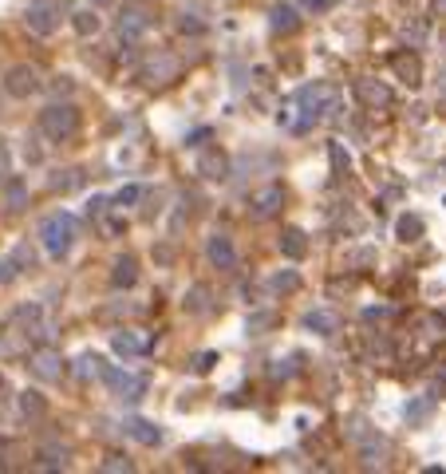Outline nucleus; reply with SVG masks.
Returning <instances> with one entry per match:
<instances>
[{
	"instance_id": "f257e3e1",
	"label": "nucleus",
	"mask_w": 446,
	"mask_h": 474,
	"mask_svg": "<svg viewBox=\"0 0 446 474\" xmlns=\"http://www.w3.org/2000/svg\"><path fill=\"white\" fill-rule=\"evenodd\" d=\"M336 103H340V91L336 87H328V83H316V87H304L297 91L292 99H288V111L280 115V123H285L288 131H312L320 119H328V115L336 111Z\"/></svg>"
},
{
	"instance_id": "39448f33",
	"label": "nucleus",
	"mask_w": 446,
	"mask_h": 474,
	"mask_svg": "<svg viewBox=\"0 0 446 474\" xmlns=\"http://www.w3.org/2000/svg\"><path fill=\"white\" fill-rule=\"evenodd\" d=\"M280 206H285V186H277V182H268L265 190L253 194V202H249V218L253 222H268V218H277Z\"/></svg>"
},
{
	"instance_id": "aec40b11",
	"label": "nucleus",
	"mask_w": 446,
	"mask_h": 474,
	"mask_svg": "<svg viewBox=\"0 0 446 474\" xmlns=\"http://www.w3.org/2000/svg\"><path fill=\"white\" fill-rule=\"evenodd\" d=\"M280 249H285L292 261H297V257H304V249H308V245H304V233H300V230H288L285 237H280Z\"/></svg>"
},
{
	"instance_id": "423d86ee",
	"label": "nucleus",
	"mask_w": 446,
	"mask_h": 474,
	"mask_svg": "<svg viewBox=\"0 0 446 474\" xmlns=\"http://www.w3.org/2000/svg\"><path fill=\"white\" fill-rule=\"evenodd\" d=\"M4 91L8 95H16V99H28L32 91H40V71L32 68V63H16V68L4 71Z\"/></svg>"
},
{
	"instance_id": "393cba45",
	"label": "nucleus",
	"mask_w": 446,
	"mask_h": 474,
	"mask_svg": "<svg viewBox=\"0 0 446 474\" xmlns=\"http://www.w3.org/2000/svg\"><path fill=\"white\" fill-rule=\"evenodd\" d=\"M142 198V186H127V190L115 194V206H135Z\"/></svg>"
},
{
	"instance_id": "4468645a",
	"label": "nucleus",
	"mask_w": 446,
	"mask_h": 474,
	"mask_svg": "<svg viewBox=\"0 0 446 474\" xmlns=\"http://www.w3.org/2000/svg\"><path fill=\"white\" fill-rule=\"evenodd\" d=\"M356 91H359V99L371 103V107H387V103H391L387 87H383V83H376V80H359V83H356Z\"/></svg>"
},
{
	"instance_id": "a878e982",
	"label": "nucleus",
	"mask_w": 446,
	"mask_h": 474,
	"mask_svg": "<svg viewBox=\"0 0 446 474\" xmlns=\"http://www.w3.org/2000/svg\"><path fill=\"white\" fill-rule=\"evenodd\" d=\"M297 285H300V277H297L292 269H288V273H277V277H273V289H277V293H280V289H297Z\"/></svg>"
},
{
	"instance_id": "4c0bfd02",
	"label": "nucleus",
	"mask_w": 446,
	"mask_h": 474,
	"mask_svg": "<svg viewBox=\"0 0 446 474\" xmlns=\"http://www.w3.org/2000/svg\"><path fill=\"white\" fill-rule=\"evenodd\" d=\"M91 4H107V0H91Z\"/></svg>"
},
{
	"instance_id": "2eb2a0df",
	"label": "nucleus",
	"mask_w": 446,
	"mask_h": 474,
	"mask_svg": "<svg viewBox=\"0 0 446 474\" xmlns=\"http://www.w3.org/2000/svg\"><path fill=\"white\" fill-rule=\"evenodd\" d=\"M12 320L24 324L28 332H40V328H44V308H40V304H20V308L12 313ZM40 336H44V332H40Z\"/></svg>"
},
{
	"instance_id": "6ab92c4d",
	"label": "nucleus",
	"mask_w": 446,
	"mask_h": 474,
	"mask_svg": "<svg viewBox=\"0 0 446 474\" xmlns=\"http://www.w3.org/2000/svg\"><path fill=\"white\" fill-rule=\"evenodd\" d=\"M297 12L288 8V4H277V8H273V28L277 32H297Z\"/></svg>"
},
{
	"instance_id": "1a4fd4ad",
	"label": "nucleus",
	"mask_w": 446,
	"mask_h": 474,
	"mask_svg": "<svg viewBox=\"0 0 446 474\" xmlns=\"http://www.w3.org/2000/svg\"><path fill=\"white\" fill-rule=\"evenodd\" d=\"M206 257L213 269H237V249H233V237L229 233H213L206 245Z\"/></svg>"
},
{
	"instance_id": "7c9ffc66",
	"label": "nucleus",
	"mask_w": 446,
	"mask_h": 474,
	"mask_svg": "<svg viewBox=\"0 0 446 474\" xmlns=\"http://www.w3.org/2000/svg\"><path fill=\"white\" fill-rule=\"evenodd\" d=\"M426 411H430V399H423V404H415V407H407V419H423Z\"/></svg>"
},
{
	"instance_id": "cd10ccee",
	"label": "nucleus",
	"mask_w": 446,
	"mask_h": 474,
	"mask_svg": "<svg viewBox=\"0 0 446 474\" xmlns=\"http://www.w3.org/2000/svg\"><path fill=\"white\" fill-rule=\"evenodd\" d=\"M68 178H51V190H71V186H80V170H63Z\"/></svg>"
},
{
	"instance_id": "dca6fc26",
	"label": "nucleus",
	"mask_w": 446,
	"mask_h": 474,
	"mask_svg": "<svg viewBox=\"0 0 446 474\" xmlns=\"http://www.w3.org/2000/svg\"><path fill=\"white\" fill-rule=\"evenodd\" d=\"M225 166H229V162H225V154H221V151H206L198 158V170L206 174V178H225Z\"/></svg>"
},
{
	"instance_id": "2f4dec72",
	"label": "nucleus",
	"mask_w": 446,
	"mask_h": 474,
	"mask_svg": "<svg viewBox=\"0 0 446 474\" xmlns=\"http://www.w3.org/2000/svg\"><path fill=\"white\" fill-rule=\"evenodd\" d=\"M40 466H63V454H60V451H44Z\"/></svg>"
},
{
	"instance_id": "b1692460",
	"label": "nucleus",
	"mask_w": 446,
	"mask_h": 474,
	"mask_svg": "<svg viewBox=\"0 0 446 474\" xmlns=\"http://www.w3.org/2000/svg\"><path fill=\"white\" fill-rule=\"evenodd\" d=\"M75 32H80V36L99 32V16H95V12H75Z\"/></svg>"
},
{
	"instance_id": "bb28decb",
	"label": "nucleus",
	"mask_w": 446,
	"mask_h": 474,
	"mask_svg": "<svg viewBox=\"0 0 446 474\" xmlns=\"http://www.w3.org/2000/svg\"><path fill=\"white\" fill-rule=\"evenodd\" d=\"M16 277H20V269H16V261H12V257H4V261H0V285L16 281Z\"/></svg>"
},
{
	"instance_id": "c85d7f7f",
	"label": "nucleus",
	"mask_w": 446,
	"mask_h": 474,
	"mask_svg": "<svg viewBox=\"0 0 446 474\" xmlns=\"http://www.w3.org/2000/svg\"><path fill=\"white\" fill-rule=\"evenodd\" d=\"M103 470H130V459H123V454H107Z\"/></svg>"
},
{
	"instance_id": "4be33fe9",
	"label": "nucleus",
	"mask_w": 446,
	"mask_h": 474,
	"mask_svg": "<svg viewBox=\"0 0 446 474\" xmlns=\"http://www.w3.org/2000/svg\"><path fill=\"white\" fill-rule=\"evenodd\" d=\"M8 257H12V261H16V269H36V249H32V245L28 242H20V245H16V249H12L8 253Z\"/></svg>"
},
{
	"instance_id": "f704fd0d",
	"label": "nucleus",
	"mask_w": 446,
	"mask_h": 474,
	"mask_svg": "<svg viewBox=\"0 0 446 474\" xmlns=\"http://www.w3.org/2000/svg\"><path fill=\"white\" fill-rule=\"evenodd\" d=\"M332 162H336V174H344V146H340V142H336V146H332Z\"/></svg>"
},
{
	"instance_id": "c756f323",
	"label": "nucleus",
	"mask_w": 446,
	"mask_h": 474,
	"mask_svg": "<svg viewBox=\"0 0 446 474\" xmlns=\"http://www.w3.org/2000/svg\"><path fill=\"white\" fill-rule=\"evenodd\" d=\"M24 411H28V415H40V411H44V399H40L36 392H28V395H24Z\"/></svg>"
},
{
	"instance_id": "0eeeda50",
	"label": "nucleus",
	"mask_w": 446,
	"mask_h": 474,
	"mask_svg": "<svg viewBox=\"0 0 446 474\" xmlns=\"http://www.w3.org/2000/svg\"><path fill=\"white\" fill-rule=\"evenodd\" d=\"M24 20L36 36H51V32L60 28V16H56V0H32L28 12H24Z\"/></svg>"
},
{
	"instance_id": "c9c22d12",
	"label": "nucleus",
	"mask_w": 446,
	"mask_h": 474,
	"mask_svg": "<svg viewBox=\"0 0 446 474\" xmlns=\"http://www.w3.org/2000/svg\"><path fill=\"white\" fill-rule=\"evenodd\" d=\"M0 178H8V151L0 146Z\"/></svg>"
},
{
	"instance_id": "6e6552de",
	"label": "nucleus",
	"mask_w": 446,
	"mask_h": 474,
	"mask_svg": "<svg viewBox=\"0 0 446 474\" xmlns=\"http://www.w3.org/2000/svg\"><path fill=\"white\" fill-rule=\"evenodd\" d=\"M28 368L40 375L44 384H56V380L63 375V356L56 352V348H36V352H32V360H28Z\"/></svg>"
},
{
	"instance_id": "72a5a7b5",
	"label": "nucleus",
	"mask_w": 446,
	"mask_h": 474,
	"mask_svg": "<svg viewBox=\"0 0 446 474\" xmlns=\"http://www.w3.org/2000/svg\"><path fill=\"white\" fill-rule=\"evenodd\" d=\"M419 230H423V225H419V222H411V218H407V222L399 225V233H403V242H411V233H419Z\"/></svg>"
},
{
	"instance_id": "e433bc0d",
	"label": "nucleus",
	"mask_w": 446,
	"mask_h": 474,
	"mask_svg": "<svg viewBox=\"0 0 446 474\" xmlns=\"http://www.w3.org/2000/svg\"><path fill=\"white\" fill-rule=\"evenodd\" d=\"M308 4H312V8H328V4H332V0H308Z\"/></svg>"
},
{
	"instance_id": "f03ea898",
	"label": "nucleus",
	"mask_w": 446,
	"mask_h": 474,
	"mask_svg": "<svg viewBox=\"0 0 446 474\" xmlns=\"http://www.w3.org/2000/svg\"><path fill=\"white\" fill-rule=\"evenodd\" d=\"M75 237H80V222L63 210L40 222V242H44V249H48V257H63V253L75 245Z\"/></svg>"
},
{
	"instance_id": "7ed1b4c3",
	"label": "nucleus",
	"mask_w": 446,
	"mask_h": 474,
	"mask_svg": "<svg viewBox=\"0 0 446 474\" xmlns=\"http://www.w3.org/2000/svg\"><path fill=\"white\" fill-rule=\"evenodd\" d=\"M75 127H80V111H75L71 103H51V107L40 111V135H48L51 142L71 139Z\"/></svg>"
},
{
	"instance_id": "20e7f679",
	"label": "nucleus",
	"mask_w": 446,
	"mask_h": 474,
	"mask_svg": "<svg viewBox=\"0 0 446 474\" xmlns=\"http://www.w3.org/2000/svg\"><path fill=\"white\" fill-rule=\"evenodd\" d=\"M99 380L119 395V399H142V392H147V380H142V375L123 372V368H111V363L99 368Z\"/></svg>"
},
{
	"instance_id": "5701e85b",
	"label": "nucleus",
	"mask_w": 446,
	"mask_h": 474,
	"mask_svg": "<svg viewBox=\"0 0 446 474\" xmlns=\"http://www.w3.org/2000/svg\"><path fill=\"white\" fill-rule=\"evenodd\" d=\"M391 68L403 71L407 83H419V60H407V51H399V56H391Z\"/></svg>"
},
{
	"instance_id": "412c9836",
	"label": "nucleus",
	"mask_w": 446,
	"mask_h": 474,
	"mask_svg": "<svg viewBox=\"0 0 446 474\" xmlns=\"http://www.w3.org/2000/svg\"><path fill=\"white\" fill-rule=\"evenodd\" d=\"M186 308L190 313H209V289L206 285H194L186 293Z\"/></svg>"
},
{
	"instance_id": "a211bd4d",
	"label": "nucleus",
	"mask_w": 446,
	"mask_h": 474,
	"mask_svg": "<svg viewBox=\"0 0 446 474\" xmlns=\"http://www.w3.org/2000/svg\"><path fill=\"white\" fill-rule=\"evenodd\" d=\"M111 281H115V289L135 285V261H130V257H119V261H115V273H111Z\"/></svg>"
},
{
	"instance_id": "9d476101",
	"label": "nucleus",
	"mask_w": 446,
	"mask_h": 474,
	"mask_svg": "<svg viewBox=\"0 0 446 474\" xmlns=\"http://www.w3.org/2000/svg\"><path fill=\"white\" fill-rule=\"evenodd\" d=\"M150 28V16L142 8H127L123 12V20H119V36L127 44H135V40H142V32Z\"/></svg>"
},
{
	"instance_id": "f8f14e48",
	"label": "nucleus",
	"mask_w": 446,
	"mask_h": 474,
	"mask_svg": "<svg viewBox=\"0 0 446 474\" xmlns=\"http://www.w3.org/2000/svg\"><path fill=\"white\" fill-rule=\"evenodd\" d=\"M123 431L135 439V443H142V447H159L162 443V431L154 423H147V419H127V427Z\"/></svg>"
},
{
	"instance_id": "ddd939ff",
	"label": "nucleus",
	"mask_w": 446,
	"mask_h": 474,
	"mask_svg": "<svg viewBox=\"0 0 446 474\" xmlns=\"http://www.w3.org/2000/svg\"><path fill=\"white\" fill-rule=\"evenodd\" d=\"M304 328H316L320 336H332V332H340V316L328 313V308H312L304 316Z\"/></svg>"
},
{
	"instance_id": "f3484780",
	"label": "nucleus",
	"mask_w": 446,
	"mask_h": 474,
	"mask_svg": "<svg viewBox=\"0 0 446 474\" xmlns=\"http://www.w3.org/2000/svg\"><path fill=\"white\" fill-rule=\"evenodd\" d=\"M4 202H8V210H24L28 206V186L20 178H4Z\"/></svg>"
},
{
	"instance_id": "9b49d317",
	"label": "nucleus",
	"mask_w": 446,
	"mask_h": 474,
	"mask_svg": "<svg viewBox=\"0 0 446 474\" xmlns=\"http://www.w3.org/2000/svg\"><path fill=\"white\" fill-rule=\"evenodd\" d=\"M150 348H154V340H150L147 332H119L115 336V352L127 356V360L130 356H147Z\"/></svg>"
},
{
	"instance_id": "58836bf2",
	"label": "nucleus",
	"mask_w": 446,
	"mask_h": 474,
	"mask_svg": "<svg viewBox=\"0 0 446 474\" xmlns=\"http://www.w3.org/2000/svg\"><path fill=\"white\" fill-rule=\"evenodd\" d=\"M0 384H4V380H0Z\"/></svg>"
},
{
	"instance_id": "473e14b6",
	"label": "nucleus",
	"mask_w": 446,
	"mask_h": 474,
	"mask_svg": "<svg viewBox=\"0 0 446 474\" xmlns=\"http://www.w3.org/2000/svg\"><path fill=\"white\" fill-rule=\"evenodd\" d=\"M103 210H107V198H91V202H87V213H91V218H99Z\"/></svg>"
}]
</instances>
